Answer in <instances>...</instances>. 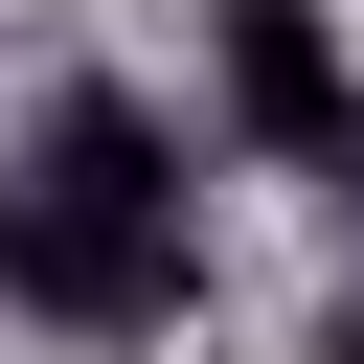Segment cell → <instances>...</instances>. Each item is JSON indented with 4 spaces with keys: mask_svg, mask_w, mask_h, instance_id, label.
Returning <instances> with one entry per match:
<instances>
[{
    "mask_svg": "<svg viewBox=\"0 0 364 364\" xmlns=\"http://www.w3.org/2000/svg\"><path fill=\"white\" fill-rule=\"evenodd\" d=\"M228 136L296 159V182H364V68L318 0H228Z\"/></svg>",
    "mask_w": 364,
    "mask_h": 364,
    "instance_id": "2",
    "label": "cell"
},
{
    "mask_svg": "<svg viewBox=\"0 0 364 364\" xmlns=\"http://www.w3.org/2000/svg\"><path fill=\"white\" fill-rule=\"evenodd\" d=\"M318 364H364V296H341V341H318Z\"/></svg>",
    "mask_w": 364,
    "mask_h": 364,
    "instance_id": "3",
    "label": "cell"
},
{
    "mask_svg": "<svg viewBox=\"0 0 364 364\" xmlns=\"http://www.w3.org/2000/svg\"><path fill=\"white\" fill-rule=\"evenodd\" d=\"M0 296H23L46 341H159V318L205 296V250H182V136H159L136 91H68V114L23 136V182H0Z\"/></svg>",
    "mask_w": 364,
    "mask_h": 364,
    "instance_id": "1",
    "label": "cell"
}]
</instances>
